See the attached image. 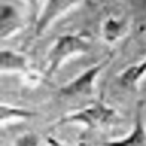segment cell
I'll list each match as a JSON object with an SVG mask.
<instances>
[{"label": "cell", "instance_id": "cell-6", "mask_svg": "<svg viewBox=\"0 0 146 146\" xmlns=\"http://www.w3.org/2000/svg\"><path fill=\"white\" fill-rule=\"evenodd\" d=\"M23 29V17L12 3L0 5V38L8 40Z\"/></svg>", "mask_w": 146, "mask_h": 146}, {"label": "cell", "instance_id": "cell-11", "mask_svg": "<svg viewBox=\"0 0 146 146\" xmlns=\"http://www.w3.org/2000/svg\"><path fill=\"white\" fill-rule=\"evenodd\" d=\"M15 146H40V140L35 134L27 132V134L18 137L15 141Z\"/></svg>", "mask_w": 146, "mask_h": 146}, {"label": "cell", "instance_id": "cell-12", "mask_svg": "<svg viewBox=\"0 0 146 146\" xmlns=\"http://www.w3.org/2000/svg\"><path fill=\"white\" fill-rule=\"evenodd\" d=\"M131 2L134 3V8H137L141 20L146 21V0H131Z\"/></svg>", "mask_w": 146, "mask_h": 146}, {"label": "cell", "instance_id": "cell-13", "mask_svg": "<svg viewBox=\"0 0 146 146\" xmlns=\"http://www.w3.org/2000/svg\"><path fill=\"white\" fill-rule=\"evenodd\" d=\"M26 5H27V8H29V11H31V17H32V20H36V5H38V0H23Z\"/></svg>", "mask_w": 146, "mask_h": 146}, {"label": "cell", "instance_id": "cell-4", "mask_svg": "<svg viewBox=\"0 0 146 146\" xmlns=\"http://www.w3.org/2000/svg\"><path fill=\"white\" fill-rule=\"evenodd\" d=\"M81 3L82 0H46L35 20L34 40L44 35L52 27L55 21H58L61 17L70 12L72 9L78 8Z\"/></svg>", "mask_w": 146, "mask_h": 146}, {"label": "cell", "instance_id": "cell-9", "mask_svg": "<svg viewBox=\"0 0 146 146\" xmlns=\"http://www.w3.org/2000/svg\"><path fill=\"white\" fill-rule=\"evenodd\" d=\"M145 76H146V58L135 64H131L125 70H122L117 76V84L122 88L135 91L139 90V85Z\"/></svg>", "mask_w": 146, "mask_h": 146}, {"label": "cell", "instance_id": "cell-7", "mask_svg": "<svg viewBox=\"0 0 146 146\" xmlns=\"http://www.w3.org/2000/svg\"><path fill=\"white\" fill-rule=\"evenodd\" d=\"M104 146H146V125L143 116H141V104L137 108L134 126L129 131V134L123 139L107 141V143H104Z\"/></svg>", "mask_w": 146, "mask_h": 146}, {"label": "cell", "instance_id": "cell-14", "mask_svg": "<svg viewBox=\"0 0 146 146\" xmlns=\"http://www.w3.org/2000/svg\"><path fill=\"white\" fill-rule=\"evenodd\" d=\"M49 146H62V145H59L58 141H55V140H50L49 141Z\"/></svg>", "mask_w": 146, "mask_h": 146}, {"label": "cell", "instance_id": "cell-10", "mask_svg": "<svg viewBox=\"0 0 146 146\" xmlns=\"http://www.w3.org/2000/svg\"><path fill=\"white\" fill-rule=\"evenodd\" d=\"M32 117H35V113L29 108L14 107V105H8V104L0 105V125L2 126L26 122Z\"/></svg>", "mask_w": 146, "mask_h": 146}, {"label": "cell", "instance_id": "cell-1", "mask_svg": "<svg viewBox=\"0 0 146 146\" xmlns=\"http://www.w3.org/2000/svg\"><path fill=\"white\" fill-rule=\"evenodd\" d=\"M91 49V41L88 34H64L55 40L53 46L46 55L44 76L52 78L70 58L88 53Z\"/></svg>", "mask_w": 146, "mask_h": 146}, {"label": "cell", "instance_id": "cell-8", "mask_svg": "<svg viewBox=\"0 0 146 146\" xmlns=\"http://www.w3.org/2000/svg\"><path fill=\"white\" fill-rule=\"evenodd\" d=\"M129 31V25L126 20L116 17H108L102 21L100 26V36L107 44H116L123 40Z\"/></svg>", "mask_w": 146, "mask_h": 146}, {"label": "cell", "instance_id": "cell-3", "mask_svg": "<svg viewBox=\"0 0 146 146\" xmlns=\"http://www.w3.org/2000/svg\"><path fill=\"white\" fill-rule=\"evenodd\" d=\"M110 58H104L102 61L98 64L91 66L87 68L85 72H82L79 76H76L75 79L68 81L67 84H64L59 88L58 94L62 96L66 99H73V98H91L96 91V79L102 73V70L107 67Z\"/></svg>", "mask_w": 146, "mask_h": 146}, {"label": "cell", "instance_id": "cell-5", "mask_svg": "<svg viewBox=\"0 0 146 146\" xmlns=\"http://www.w3.org/2000/svg\"><path fill=\"white\" fill-rule=\"evenodd\" d=\"M0 72H2V75H9V73L23 76L32 75L29 59L26 55L8 47H3L0 50Z\"/></svg>", "mask_w": 146, "mask_h": 146}, {"label": "cell", "instance_id": "cell-2", "mask_svg": "<svg viewBox=\"0 0 146 146\" xmlns=\"http://www.w3.org/2000/svg\"><path fill=\"white\" fill-rule=\"evenodd\" d=\"M120 120L119 113L113 107H108L102 100L93 102L87 108H82L76 113L67 114L62 119H59L56 125H67V123H76L82 125L87 129H96V128L111 126Z\"/></svg>", "mask_w": 146, "mask_h": 146}]
</instances>
